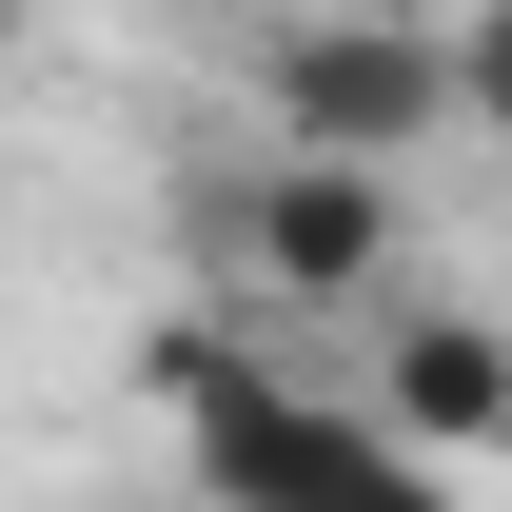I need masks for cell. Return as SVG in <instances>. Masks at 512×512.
Returning <instances> with one entry per match:
<instances>
[{"instance_id": "obj_1", "label": "cell", "mask_w": 512, "mask_h": 512, "mask_svg": "<svg viewBox=\"0 0 512 512\" xmlns=\"http://www.w3.org/2000/svg\"><path fill=\"white\" fill-rule=\"evenodd\" d=\"M138 394L178 414V453H197L217 512H473V473H434L414 434H375V394L276 375L237 316H158L138 335Z\"/></svg>"}, {"instance_id": "obj_2", "label": "cell", "mask_w": 512, "mask_h": 512, "mask_svg": "<svg viewBox=\"0 0 512 512\" xmlns=\"http://www.w3.org/2000/svg\"><path fill=\"white\" fill-rule=\"evenodd\" d=\"M256 138L276 158H434L453 138V40L434 20H394V0H296V20H256Z\"/></svg>"}, {"instance_id": "obj_3", "label": "cell", "mask_w": 512, "mask_h": 512, "mask_svg": "<svg viewBox=\"0 0 512 512\" xmlns=\"http://www.w3.org/2000/svg\"><path fill=\"white\" fill-rule=\"evenodd\" d=\"M217 256H237V316H394L414 217H394L375 158H276L256 138L237 197H217Z\"/></svg>"}, {"instance_id": "obj_4", "label": "cell", "mask_w": 512, "mask_h": 512, "mask_svg": "<svg viewBox=\"0 0 512 512\" xmlns=\"http://www.w3.org/2000/svg\"><path fill=\"white\" fill-rule=\"evenodd\" d=\"M375 434H414L434 473L512 453V316H375Z\"/></svg>"}, {"instance_id": "obj_5", "label": "cell", "mask_w": 512, "mask_h": 512, "mask_svg": "<svg viewBox=\"0 0 512 512\" xmlns=\"http://www.w3.org/2000/svg\"><path fill=\"white\" fill-rule=\"evenodd\" d=\"M434 40H453V119H473V138L512 158V0H473V20H434Z\"/></svg>"}, {"instance_id": "obj_6", "label": "cell", "mask_w": 512, "mask_h": 512, "mask_svg": "<svg viewBox=\"0 0 512 512\" xmlns=\"http://www.w3.org/2000/svg\"><path fill=\"white\" fill-rule=\"evenodd\" d=\"M20 20H40V0H0V60H20Z\"/></svg>"}, {"instance_id": "obj_7", "label": "cell", "mask_w": 512, "mask_h": 512, "mask_svg": "<svg viewBox=\"0 0 512 512\" xmlns=\"http://www.w3.org/2000/svg\"><path fill=\"white\" fill-rule=\"evenodd\" d=\"M256 20H296V0H256Z\"/></svg>"}]
</instances>
